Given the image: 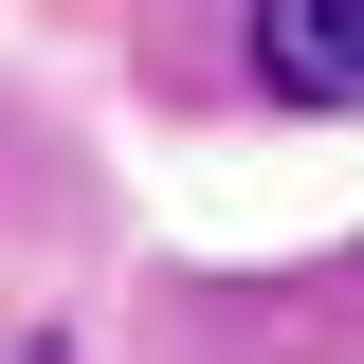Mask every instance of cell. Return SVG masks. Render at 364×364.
<instances>
[{"label": "cell", "instance_id": "cell-1", "mask_svg": "<svg viewBox=\"0 0 364 364\" xmlns=\"http://www.w3.org/2000/svg\"><path fill=\"white\" fill-rule=\"evenodd\" d=\"M255 73L291 109H364V0H273L255 18Z\"/></svg>", "mask_w": 364, "mask_h": 364}]
</instances>
